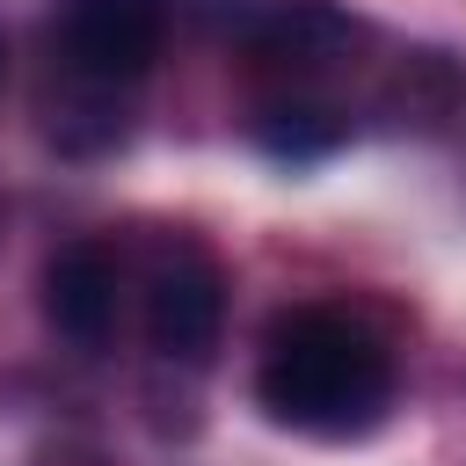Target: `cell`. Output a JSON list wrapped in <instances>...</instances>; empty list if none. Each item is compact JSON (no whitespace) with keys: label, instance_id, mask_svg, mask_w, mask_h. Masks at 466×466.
Segmentation results:
<instances>
[{"label":"cell","instance_id":"5","mask_svg":"<svg viewBox=\"0 0 466 466\" xmlns=\"http://www.w3.org/2000/svg\"><path fill=\"white\" fill-rule=\"evenodd\" d=\"M116 299H124V277H116V255L102 240H66L36 277L44 328L73 350H102L116 335Z\"/></svg>","mask_w":466,"mask_h":466},{"label":"cell","instance_id":"4","mask_svg":"<svg viewBox=\"0 0 466 466\" xmlns=\"http://www.w3.org/2000/svg\"><path fill=\"white\" fill-rule=\"evenodd\" d=\"M218 36L255 66L284 73L291 87H306L313 73L364 44V22L335 0H218Z\"/></svg>","mask_w":466,"mask_h":466},{"label":"cell","instance_id":"2","mask_svg":"<svg viewBox=\"0 0 466 466\" xmlns=\"http://www.w3.org/2000/svg\"><path fill=\"white\" fill-rule=\"evenodd\" d=\"M175 7L182 0H51L44 44H51V73L66 80V102L51 109L58 153L124 146V131H131L124 95L153 73Z\"/></svg>","mask_w":466,"mask_h":466},{"label":"cell","instance_id":"7","mask_svg":"<svg viewBox=\"0 0 466 466\" xmlns=\"http://www.w3.org/2000/svg\"><path fill=\"white\" fill-rule=\"evenodd\" d=\"M0 80H7V36H0Z\"/></svg>","mask_w":466,"mask_h":466},{"label":"cell","instance_id":"6","mask_svg":"<svg viewBox=\"0 0 466 466\" xmlns=\"http://www.w3.org/2000/svg\"><path fill=\"white\" fill-rule=\"evenodd\" d=\"M248 131H255V146L269 160H320V153H335L350 138V109L313 95V87H284V95L255 102Z\"/></svg>","mask_w":466,"mask_h":466},{"label":"cell","instance_id":"3","mask_svg":"<svg viewBox=\"0 0 466 466\" xmlns=\"http://www.w3.org/2000/svg\"><path fill=\"white\" fill-rule=\"evenodd\" d=\"M218 335H226V269L204 240L175 233L160 240L153 269H146V342L160 364H182V371H204L218 357Z\"/></svg>","mask_w":466,"mask_h":466},{"label":"cell","instance_id":"1","mask_svg":"<svg viewBox=\"0 0 466 466\" xmlns=\"http://www.w3.org/2000/svg\"><path fill=\"white\" fill-rule=\"evenodd\" d=\"M393 393L400 364L364 313L335 299H299L269 320L255 357V400L277 430L313 444H357L393 415Z\"/></svg>","mask_w":466,"mask_h":466}]
</instances>
